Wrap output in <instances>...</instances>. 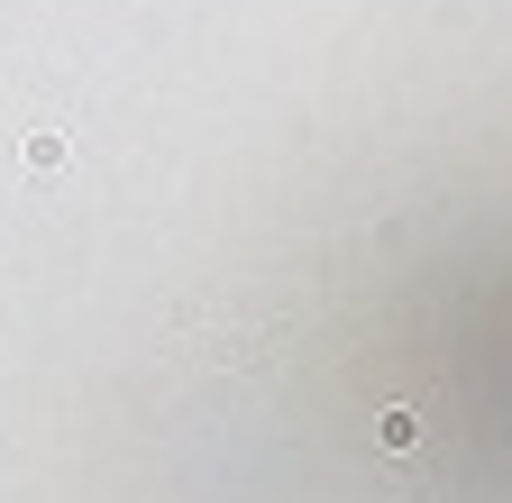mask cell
Segmentation results:
<instances>
[{
  "label": "cell",
  "mask_w": 512,
  "mask_h": 503,
  "mask_svg": "<svg viewBox=\"0 0 512 503\" xmlns=\"http://www.w3.org/2000/svg\"><path fill=\"white\" fill-rule=\"evenodd\" d=\"M384 449H421V412H412V403L384 412Z\"/></svg>",
  "instance_id": "6da1fadb"
}]
</instances>
